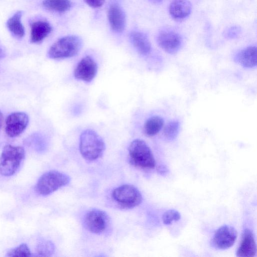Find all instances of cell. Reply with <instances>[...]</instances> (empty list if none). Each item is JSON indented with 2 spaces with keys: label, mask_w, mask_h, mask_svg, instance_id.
<instances>
[{
  "label": "cell",
  "mask_w": 257,
  "mask_h": 257,
  "mask_svg": "<svg viewBox=\"0 0 257 257\" xmlns=\"http://www.w3.org/2000/svg\"><path fill=\"white\" fill-rule=\"evenodd\" d=\"M5 122L7 135L10 137L14 138L25 131L29 123V117L25 112H15L7 116Z\"/></svg>",
  "instance_id": "9c48e42d"
},
{
  "label": "cell",
  "mask_w": 257,
  "mask_h": 257,
  "mask_svg": "<svg viewBox=\"0 0 257 257\" xmlns=\"http://www.w3.org/2000/svg\"><path fill=\"white\" fill-rule=\"evenodd\" d=\"M105 148L103 139L94 131L87 129L81 134L79 150L86 160L92 161L98 159L103 155Z\"/></svg>",
  "instance_id": "6da1fadb"
},
{
  "label": "cell",
  "mask_w": 257,
  "mask_h": 257,
  "mask_svg": "<svg viewBox=\"0 0 257 257\" xmlns=\"http://www.w3.org/2000/svg\"><path fill=\"white\" fill-rule=\"evenodd\" d=\"M191 12V4L188 0H173L169 6V13L176 20L188 17Z\"/></svg>",
  "instance_id": "5bb4252c"
},
{
  "label": "cell",
  "mask_w": 257,
  "mask_h": 257,
  "mask_svg": "<svg viewBox=\"0 0 257 257\" xmlns=\"http://www.w3.org/2000/svg\"><path fill=\"white\" fill-rule=\"evenodd\" d=\"M256 243L253 233L248 228H245L242 233L239 245L237 249V256H253L256 254Z\"/></svg>",
  "instance_id": "7c38bea8"
},
{
  "label": "cell",
  "mask_w": 257,
  "mask_h": 257,
  "mask_svg": "<svg viewBox=\"0 0 257 257\" xmlns=\"http://www.w3.org/2000/svg\"><path fill=\"white\" fill-rule=\"evenodd\" d=\"M54 245L48 240H44L37 245V252L40 256H50L54 252Z\"/></svg>",
  "instance_id": "603a6c76"
},
{
  "label": "cell",
  "mask_w": 257,
  "mask_h": 257,
  "mask_svg": "<svg viewBox=\"0 0 257 257\" xmlns=\"http://www.w3.org/2000/svg\"><path fill=\"white\" fill-rule=\"evenodd\" d=\"M49 23L44 21H37L31 25V42L38 43L42 41L52 31Z\"/></svg>",
  "instance_id": "2e32d148"
},
{
  "label": "cell",
  "mask_w": 257,
  "mask_h": 257,
  "mask_svg": "<svg viewBox=\"0 0 257 257\" xmlns=\"http://www.w3.org/2000/svg\"><path fill=\"white\" fill-rule=\"evenodd\" d=\"M237 236V232L233 227L222 225L215 232L211 240V245L217 249H227L234 244Z\"/></svg>",
  "instance_id": "52a82bcc"
},
{
  "label": "cell",
  "mask_w": 257,
  "mask_h": 257,
  "mask_svg": "<svg viewBox=\"0 0 257 257\" xmlns=\"http://www.w3.org/2000/svg\"><path fill=\"white\" fill-rule=\"evenodd\" d=\"M180 217V214L177 210L169 209L163 213L162 215V220L164 224L169 225L174 221H176L179 220Z\"/></svg>",
  "instance_id": "cb8c5ba5"
},
{
  "label": "cell",
  "mask_w": 257,
  "mask_h": 257,
  "mask_svg": "<svg viewBox=\"0 0 257 257\" xmlns=\"http://www.w3.org/2000/svg\"><path fill=\"white\" fill-rule=\"evenodd\" d=\"M240 28L233 26L227 29L224 32L225 36L228 38H234L237 37L240 33Z\"/></svg>",
  "instance_id": "d4e9b609"
},
{
  "label": "cell",
  "mask_w": 257,
  "mask_h": 257,
  "mask_svg": "<svg viewBox=\"0 0 257 257\" xmlns=\"http://www.w3.org/2000/svg\"><path fill=\"white\" fill-rule=\"evenodd\" d=\"M113 200L125 208H133L140 204L142 195L137 188L125 184L115 188L112 192Z\"/></svg>",
  "instance_id": "8992f818"
},
{
  "label": "cell",
  "mask_w": 257,
  "mask_h": 257,
  "mask_svg": "<svg viewBox=\"0 0 257 257\" xmlns=\"http://www.w3.org/2000/svg\"><path fill=\"white\" fill-rule=\"evenodd\" d=\"M23 12H16L7 21V25L9 31L16 37L21 39L25 35V28L21 23Z\"/></svg>",
  "instance_id": "ac0fdd59"
},
{
  "label": "cell",
  "mask_w": 257,
  "mask_h": 257,
  "mask_svg": "<svg viewBox=\"0 0 257 257\" xmlns=\"http://www.w3.org/2000/svg\"><path fill=\"white\" fill-rule=\"evenodd\" d=\"M3 118H4L3 114L2 113V112L0 111V130L1 129L2 126V125H3Z\"/></svg>",
  "instance_id": "4316f807"
},
{
  "label": "cell",
  "mask_w": 257,
  "mask_h": 257,
  "mask_svg": "<svg viewBox=\"0 0 257 257\" xmlns=\"http://www.w3.org/2000/svg\"><path fill=\"white\" fill-rule=\"evenodd\" d=\"M130 37L134 47L140 54L146 56L150 53L151 45L146 34L140 32H133Z\"/></svg>",
  "instance_id": "e0dca14e"
},
{
  "label": "cell",
  "mask_w": 257,
  "mask_h": 257,
  "mask_svg": "<svg viewBox=\"0 0 257 257\" xmlns=\"http://www.w3.org/2000/svg\"><path fill=\"white\" fill-rule=\"evenodd\" d=\"M108 18L112 29L117 33L123 31L125 25L124 13L119 6L112 5L108 10Z\"/></svg>",
  "instance_id": "4fadbf2b"
},
{
  "label": "cell",
  "mask_w": 257,
  "mask_h": 257,
  "mask_svg": "<svg viewBox=\"0 0 257 257\" xmlns=\"http://www.w3.org/2000/svg\"><path fill=\"white\" fill-rule=\"evenodd\" d=\"M157 42L164 51L170 54H174L180 49L182 39L176 32L166 29L159 32L157 36Z\"/></svg>",
  "instance_id": "30bf717a"
},
{
  "label": "cell",
  "mask_w": 257,
  "mask_h": 257,
  "mask_svg": "<svg viewBox=\"0 0 257 257\" xmlns=\"http://www.w3.org/2000/svg\"><path fill=\"white\" fill-rule=\"evenodd\" d=\"M151 2L153 3H160L162 0H150Z\"/></svg>",
  "instance_id": "83f0119b"
},
{
  "label": "cell",
  "mask_w": 257,
  "mask_h": 257,
  "mask_svg": "<svg viewBox=\"0 0 257 257\" xmlns=\"http://www.w3.org/2000/svg\"><path fill=\"white\" fill-rule=\"evenodd\" d=\"M7 256L27 257L31 256V253L28 245L25 243H22L9 250L7 253Z\"/></svg>",
  "instance_id": "7402d4cb"
},
{
  "label": "cell",
  "mask_w": 257,
  "mask_h": 257,
  "mask_svg": "<svg viewBox=\"0 0 257 257\" xmlns=\"http://www.w3.org/2000/svg\"><path fill=\"white\" fill-rule=\"evenodd\" d=\"M108 223V216L104 211L93 209L88 211L83 218L85 227L95 234L102 233L106 229Z\"/></svg>",
  "instance_id": "ba28073f"
},
{
  "label": "cell",
  "mask_w": 257,
  "mask_h": 257,
  "mask_svg": "<svg viewBox=\"0 0 257 257\" xmlns=\"http://www.w3.org/2000/svg\"><path fill=\"white\" fill-rule=\"evenodd\" d=\"M131 163L136 167L144 169L155 168L156 161L148 145L142 140L136 139L132 141L128 148Z\"/></svg>",
  "instance_id": "3957f363"
},
{
  "label": "cell",
  "mask_w": 257,
  "mask_h": 257,
  "mask_svg": "<svg viewBox=\"0 0 257 257\" xmlns=\"http://www.w3.org/2000/svg\"><path fill=\"white\" fill-rule=\"evenodd\" d=\"M82 47L81 39L76 36H67L56 41L48 52L49 58L62 59L76 56Z\"/></svg>",
  "instance_id": "277c9868"
},
{
  "label": "cell",
  "mask_w": 257,
  "mask_h": 257,
  "mask_svg": "<svg viewBox=\"0 0 257 257\" xmlns=\"http://www.w3.org/2000/svg\"><path fill=\"white\" fill-rule=\"evenodd\" d=\"M25 156L23 147L5 146L0 156V174L7 177L13 175L19 169Z\"/></svg>",
  "instance_id": "7a4b0ae2"
},
{
  "label": "cell",
  "mask_w": 257,
  "mask_h": 257,
  "mask_svg": "<svg viewBox=\"0 0 257 257\" xmlns=\"http://www.w3.org/2000/svg\"><path fill=\"white\" fill-rule=\"evenodd\" d=\"M179 129V122L177 120H172L165 126L164 130V136L167 140L172 141L177 137Z\"/></svg>",
  "instance_id": "44dd1931"
},
{
  "label": "cell",
  "mask_w": 257,
  "mask_h": 257,
  "mask_svg": "<svg viewBox=\"0 0 257 257\" xmlns=\"http://www.w3.org/2000/svg\"><path fill=\"white\" fill-rule=\"evenodd\" d=\"M85 1L87 5L92 8L100 7L104 2V0H85Z\"/></svg>",
  "instance_id": "484cf974"
},
{
  "label": "cell",
  "mask_w": 257,
  "mask_h": 257,
  "mask_svg": "<svg viewBox=\"0 0 257 257\" xmlns=\"http://www.w3.org/2000/svg\"><path fill=\"white\" fill-rule=\"evenodd\" d=\"M256 47L249 46L238 52L235 56L234 60L245 68H252L256 66Z\"/></svg>",
  "instance_id": "9a60e30c"
},
{
  "label": "cell",
  "mask_w": 257,
  "mask_h": 257,
  "mask_svg": "<svg viewBox=\"0 0 257 257\" xmlns=\"http://www.w3.org/2000/svg\"><path fill=\"white\" fill-rule=\"evenodd\" d=\"M164 120L159 116H153L148 118L145 123L144 132L146 136L153 137L157 135L162 128Z\"/></svg>",
  "instance_id": "d6986e66"
},
{
  "label": "cell",
  "mask_w": 257,
  "mask_h": 257,
  "mask_svg": "<svg viewBox=\"0 0 257 257\" xmlns=\"http://www.w3.org/2000/svg\"><path fill=\"white\" fill-rule=\"evenodd\" d=\"M70 177L65 173L51 170L43 174L38 180L36 191L42 196H47L66 185Z\"/></svg>",
  "instance_id": "5b68a950"
},
{
  "label": "cell",
  "mask_w": 257,
  "mask_h": 257,
  "mask_svg": "<svg viewBox=\"0 0 257 257\" xmlns=\"http://www.w3.org/2000/svg\"><path fill=\"white\" fill-rule=\"evenodd\" d=\"M97 72V65L90 56L83 58L78 63L74 71L75 78L86 82H91Z\"/></svg>",
  "instance_id": "8fae6325"
},
{
  "label": "cell",
  "mask_w": 257,
  "mask_h": 257,
  "mask_svg": "<svg viewBox=\"0 0 257 257\" xmlns=\"http://www.w3.org/2000/svg\"><path fill=\"white\" fill-rule=\"evenodd\" d=\"M42 4L47 10L57 12L67 11L71 7L69 0H44Z\"/></svg>",
  "instance_id": "ffe728a7"
}]
</instances>
